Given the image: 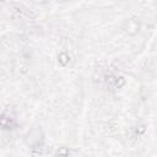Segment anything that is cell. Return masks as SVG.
<instances>
[{
    "mask_svg": "<svg viewBox=\"0 0 157 157\" xmlns=\"http://www.w3.org/2000/svg\"><path fill=\"white\" fill-rule=\"evenodd\" d=\"M125 83V80L123 76L115 75V74H109L105 77V85L110 88H120Z\"/></svg>",
    "mask_w": 157,
    "mask_h": 157,
    "instance_id": "obj_1",
    "label": "cell"
},
{
    "mask_svg": "<svg viewBox=\"0 0 157 157\" xmlns=\"http://www.w3.org/2000/svg\"><path fill=\"white\" fill-rule=\"evenodd\" d=\"M16 125H17V121H16V119L12 115H10L7 113L0 114V128L1 129H4V130H11Z\"/></svg>",
    "mask_w": 157,
    "mask_h": 157,
    "instance_id": "obj_2",
    "label": "cell"
},
{
    "mask_svg": "<svg viewBox=\"0 0 157 157\" xmlns=\"http://www.w3.org/2000/svg\"><path fill=\"white\" fill-rule=\"evenodd\" d=\"M15 12H17V15H16V17L17 18H20V20H28L29 17H31V11H28L27 9H25V7H22L21 5H15V7L12 9Z\"/></svg>",
    "mask_w": 157,
    "mask_h": 157,
    "instance_id": "obj_3",
    "label": "cell"
},
{
    "mask_svg": "<svg viewBox=\"0 0 157 157\" xmlns=\"http://www.w3.org/2000/svg\"><path fill=\"white\" fill-rule=\"evenodd\" d=\"M58 61H59V64H60L61 66H66V65L69 64V61H70L69 54L65 53V52H61V53L58 55Z\"/></svg>",
    "mask_w": 157,
    "mask_h": 157,
    "instance_id": "obj_4",
    "label": "cell"
},
{
    "mask_svg": "<svg viewBox=\"0 0 157 157\" xmlns=\"http://www.w3.org/2000/svg\"><path fill=\"white\" fill-rule=\"evenodd\" d=\"M69 155H70V150L67 147H60L54 153V157H69Z\"/></svg>",
    "mask_w": 157,
    "mask_h": 157,
    "instance_id": "obj_5",
    "label": "cell"
}]
</instances>
